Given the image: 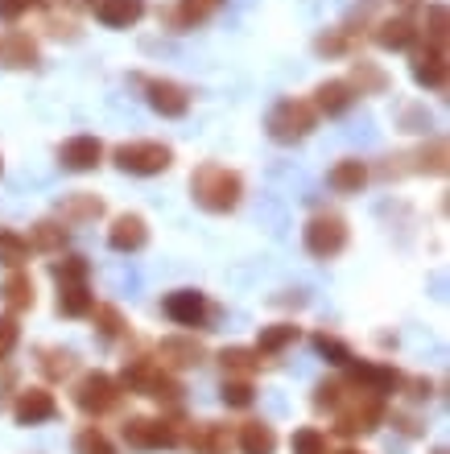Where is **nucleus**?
<instances>
[{
    "instance_id": "29",
    "label": "nucleus",
    "mask_w": 450,
    "mask_h": 454,
    "mask_svg": "<svg viewBox=\"0 0 450 454\" xmlns=\"http://www.w3.org/2000/svg\"><path fill=\"white\" fill-rule=\"evenodd\" d=\"M59 310L67 314V318H87V314L95 310V294L87 281H79V286H59Z\"/></svg>"
},
{
    "instance_id": "8",
    "label": "nucleus",
    "mask_w": 450,
    "mask_h": 454,
    "mask_svg": "<svg viewBox=\"0 0 450 454\" xmlns=\"http://www.w3.org/2000/svg\"><path fill=\"white\" fill-rule=\"evenodd\" d=\"M120 401V384L107 372H87L83 380L75 384V405L83 409L87 418H99L107 409H116Z\"/></svg>"
},
{
    "instance_id": "36",
    "label": "nucleus",
    "mask_w": 450,
    "mask_h": 454,
    "mask_svg": "<svg viewBox=\"0 0 450 454\" xmlns=\"http://www.w3.org/2000/svg\"><path fill=\"white\" fill-rule=\"evenodd\" d=\"M314 351H319L327 364H335V368H347V364L356 359V356H351V347H347L343 339L327 335V331H322V335H314Z\"/></svg>"
},
{
    "instance_id": "15",
    "label": "nucleus",
    "mask_w": 450,
    "mask_h": 454,
    "mask_svg": "<svg viewBox=\"0 0 450 454\" xmlns=\"http://www.w3.org/2000/svg\"><path fill=\"white\" fill-rule=\"evenodd\" d=\"M12 418H17V426L54 421L59 418V401H54V393H46V388H25V393L17 396V405H12Z\"/></svg>"
},
{
    "instance_id": "13",
    "label": "nucleus",
    "mask_w": 450,
    "mask_h": 454,
    "mask_svg": "<svg viewBox=\"0 0 450 454\" xmlns=\"http://www.w3.org/2000/svg\"><path fill=\"white\" fill-rule=\"evenodd\" d=\"M162 310H166L170 323H178V326L207 323V298H202L199 289H174V294L162 301Z\"/></svg>"
},
{
    "instance_id": "14",
    "label": "nucleus",
    "mask_w": 450,
    "mask_h": 454,
    "mask_svg": "<svg viewBox=\"0 0 450 454\" xmlns=\"http://www.w3.org/2000/svg\"><path fill=\"white\" fill-rule=\"evenodd\" d=\"M372 42L380 50H409L417 42V17L414 12H397V17H384L372 29Z\"/></svg>"
},
{
    "instance_id": "42",
    "label": "nucleus",
    "mask_w": 450,
    "mask_h": 454,
    "mask_svg": "<svg viewBox=\"0 0 450 454\" xmlns=\"http://www.w3.org/2000/svg\"><path fill=\"white\" fill-rule=\"evenodd\" d=\"M224 405L232 409H249L252 405V384L249 380H224Z\"/></svg>"
},
{
    "instance_id": "24",
    "label": "nucleus",
    "mask_w": 450,
    "mask_h": 454,
    "mask_svg": "<svg viewBox=\"0 0 450 454\" xmlns=\"http://www.w3.org/2000/svg\"><path fill=\"white\" fill-rule=\"evenodd\" d=\"M59 215H62V223H67V227L91 223V219L104 215V199H95V194H87V191H75L71 199H62Z\"/></svg>"
},
{
    "instance_id": "27",
    "label": "nucleus",
    "mask_w": 450,
    "mask_h": 454,
    "mask_svg": "<svg viewBox=\"0 0 450 454\" xmlns=\"http://www.w3.org/2000/svg\"><path fill=\"white\" fill-rule=\"evenodd\" d=\"M417 37L422 42H430V46H438V50H446V37H450V12H446V4H426V17H422V25H417Z\"/></svg>"
},
{
    "instance_id": "41",
    "label": "nucleus",
    "mask_w": 450,
    "mask_h": 454,
    "mask_svg": "<svg viewBox=\"0 0 450 454\" xmlns=\"http://www.w3.org/2000/svg\"><path fill=\"white\" fill-rule=\"evenodd\" d=\"M294 454H327V434L314 426H302L294 434Z\"/></svg>"
},
{
    "instance_id": "18",
    "label": "nucleus",
    "mask_w": 450,
    "mask_h": 454,
    "mask_svg": "<svg viewBox=\"0 0 450 454\" xmlns=\"http://www.w3.org/2000/svg\"><path fill=\"white\" fill-rule=\"evenodd\" d=\"M157 356H162V368H199L207 351L194 335H170L157 343Z\"/></svg>"
},
{
    "instance_id": "31",
    "label": "nucleus",
    "mask_w": 450,
    "mask_h": 454,
    "mask_svg": "<svg viewBox=\"0 0 450 454\" xmlns=\"http://www.w3.org/2000/svg\"><path fill=\"white\" fill-rule=\"evenodd\" d=\"M62 244H67V223H59V219H42L29 231V248L37 252H62Z\"/></svg>"
},
{
    "instance_id": "21",
    "label": "nucleus",
    "mask_w": 450,
    "mask_h": 454,
    "mask_svg": "<svg viewBox=\"0 0 450 454\" xmlns=\"http://www.w3.org/2000/svg\"><path fill=\"white\" fill-rule=\"evenodd\" d=\"M0 62L12 71H29V67H37V42L25 29H12L0 37Z\"/></svg>"
},
{
    "instance_id": "40",
    "label": "nucleus",
    "mask_w": 450,
    "mask_h": 454,
    "mask_svg": "<svg viewBox=\"0 0 450 454\" xmlns=\"http://www.w3.org/2000/svg\"><path fill=\"white\" fill-rule=\"evenodd\" d=\"M75 454H112V442H107L104 430L87 426V430H79V438H75Z\"/></svg>"
},
{
    "instance_id": "44",
    "label": "nucleus",
    "mask_w": 450,
    "mask_h": 454,
    "mask_svg": "<svg viewBox=\"0 0 450 454\" xmlns=\"http://www.w3.org/2000/svg\"><path fill=\"white\" fill-rule=\"evenodd\" d=\"M29 9H34V0H0V17L4 21H21Z\"/></svg>"
},
{
    "instance_id": "35",
    "label": "nucleus",
    "mask_w": 450,
    "mask_h": 454,
    "mask_svg": "<svg viewBox=\"0 0 450 454\" xmlns=\"http://www.w3.org/2000/svg\"><path fill=\"white\" fill-rule=\"evenodd\" d=\"M417 174H446V141H438V137H434V141L430 145H422V149H417Z\"/></svg>"
},
{
    "instance_id": "9",
    "label": "nucleus",
    "mask_w": 450,
    "mask_h": 454,
    "mask_svg": "<svg viewBox=\"0 0 450 454\" xmlns=\"http://www.w3.org/2000/svg\"><path fill=\"white\" fill-rule=\"evenodd\" d=\"M141 87H145V99H149V108H154L157 116L182 120V116L190 112V87L174 83V79H157V74H145Z\"/></svg>"
},
{
    "instance_id": "5",
    "label": "nucleus",
    "mask_w": 450,
    "mask_h": 454,
    "mask_svg": "<svg viewBox=\"0 0 450 454\" xmlns=\"http://www.w3.org/2000/svg\"><path fill=\"white\" fill-rule=\"evenodd\" d=\"M347 219L335 215V211H319V215H310L306 227H302V244L314 261H335L339 252L347 248Z\"/></svg>"
},
{
    "instance_id": "23",
    "label": "nucleus",
    "mask_w": 450,
    "mask_h": 454,
    "mask_svg": "<svg viewBox=\"0 0 450 454\" xmlns=\"http://www.w3.org/2000/svg\"><path fill=\"white\" fill-rule=\"evenodd\" d=\"M0 301L9 306L12 314H25V310H34V277L21 273V269H12L9 277H4V286H0Z\"/></svg>"
},
{
    "instance_id": "2",
    "label": "nucleus",
    "mask_w": 450,
    "mask_h": 454,
    "mask_svg": "<svg viewBox=\"0 0 450 454\" xmlns=\"http://www.w3.org/2000/svg\"><path fill=\"white\" fill-rule=\"evenodd\" d=\"M314 124H319V112H314V104L302 96H285L272 104L269 120H264V132H269L277 145H297L306 141L310 132H314Z\"/></svg>"
},
{
    "instance_id": "20",
    "label": "nucleus",
    "mask_w": 450,
    "mask_h": 454,
    "mask_svg": "<svg viewBox=\"0 0 450 454\" xmlns=\"http://www.w3.org/2000/svg\"><path fill=\"white\" fill-rule=\"evenodd\" d=\"M347 368H351V380H356V388H364V393L384 396V393H392V388L401 384V376H397L392 368H384V364H367V359H351Z\"/></svg>"
},
{
    "instance_id": "4",
    "label": "nucleus",
    "mask_w": 450,
    "mask_h": 454,
    "mask_svg": "<svg viewBox=\"0 0 450 454\" xmlns=\"http://www.w3.org/2000/svg\"><path fill=\"white\" fill-rule=\"evenodd\" d=\"M384 421V401L376 393H343V401L335 405V434L356 438V434H372Z\"/></svg>"
},
{
    "instance_id": "33",
    "label": "nucleus",
    "mask_w": 450,
    "mask_h": 454,
    "mask_svg": "<svg viewBox=\"0 0 450 454\" xmlns=\"http://www.w3.org/2000/svg\"><path fill=\"white\" fill-rule=\"evenodd\" d=\"M29 261V239L21 231H0V264L4 269H21Z\"/></svg>"
},
{
    "instance_id": "10",
    "label": "nucleus",
    "mask_w": 450,
    "mask_h": 454,
    "mask_svg": "<svg viewBox=\"0 0 450 454\" xmlns=\"http://www.w3.org/2000/svg\"><path fill=\"white\" fill-rule=\"evenodd\" d=\"M124 442L132 450H166V446L178 442V434L162 418H129L124 421Z\"/></svg>"
},
{
    "instance_id": "17",
    "label": "nucleus",
    "mask_w": 450,
    "mask_h": 454,
    "mask_svg": "<svg viewBox=\"0 0 450 454\" xmlns=\"http://www.w3.org/2000/svg\"><path fill=\"white\" fill-rule=\"evenodd\" d=\"M91 9L95 21L107 25V29H132L149 12V4L145 0H91Z\"/></svg>"
},
{
    "instance_id": "7",
    "label": "nucleus",
    "mask_w": 450,
    "mask_h": 454,
    "mask_svg": "<svg viewBox=\"0 0 450 454\" xmlns=\"http://www.w3.org/2000/svg\"><path fill=\"white\" fill-rule=\"evenodd\" d=\"M414 59H409V74H414L417 87H426V91H446V79H450V62H446V50L430 46L417 37L414 46Z\"/></svg>"
},
{
    "instance_id": "3",
    "label": "nucleus",
    "mask_w": 450,
    "mask_h": 454,
    "mask_svg": "<svg viewBox=\"0 0 450 454\" xmlns=\"http://www.w3.org/2000/svg\"><path fill=\"white\" fill-rule=\"evenodd\" d=\"M112 161H116L120 174H132V178H157L174 166V149L162 141H124L112 149Z\"/></svg>"
},
{
    "instance_id": "39",
    "label": "nucleus",
    "mask_w": 450,
    "mask_h": 454,
    "mask_svg": "<svg viewBox=\"0 0 450 454\" xmlns=\"http://www.w3.org/2000/svg\"><path fill=\"white\" fill-rule=\"evenodd\" d=\"M91 314H95V323H99V335H104V339H120L124 331H129V323L120 318L116 306H95Z\"/></svg>"
},
{
    "instance_id": "6",
    "label": "nucleus",
    "mask_w": 450,
    "mask_h": 454,
    "mask_svg": "<svg viewBox=\"0 0 450 454\" xmlns=\"http://www.w3.org/2000/svg\"><path fill=\"white\" fill-rule=\"evenodd\" d=\"M120 384L141 396H154V401H178V393H182L178 380L166 376V368H157L154 359H132V364H124Z\"/></svg>"
},
{
    "instance_id": "28",
    "label": "nucleus",
    "mask_w": 450,
    "mask_h": 454,
    "mask_svg": "<svg viewBox=\"0 0 450 454\" xmlns=\"http://www.w3.org/2000/svg\"><path fill=\"white\" fill-rule=\"evenodd\" d=\"M236 446H240V454H272L277 450V434H272V426H264V421H244Z\"/></svg>"
},
{
    "instance_id": "32",
    "label": "nucleus",
    "mask_w": 450,
    "mask_h": 454,
    "mask_svg": "<svg viewBox=\"0 0 450 454\" xmlns=\"http://www.w3.org/2000/svg\"><path fill=\"white\" fill-rule=\"evenodd\" d=\"M219 364H224L227 376L249 380L252 372L261 368V356H257V351H249V347H227V351H219Z\"/></svg>"
},
{
    "instance_id": "12",
    "label": "nucleus",
    "mask_w": 450,
    "mask_h": 454,
    "mask_svg": "<svg viewBox=\"0 0 450 454\" xmlns=\"http://www.w3.org/2000/svg\"><path fill=\"white\" fill-rule=\"evenodd\" d=\"M59 161H62V169H71V174H87V169H95L104 161V141L79 132V137L59 145Z\"/></svg>"
},
{
    "instance_id": "37",
    "label": "nucleus",
    "mask_w": 450,
    "mask_h": 454,
    "mask_svg": "<svg viewBox=\"0 0 450 454\" xmlns=\"http://www.w3.org/2000/svg\"><path fill=\"white\" fill-rule=\"evenodd\" d=\"M314 50H319L322 59H339V54H347L351 50V29H327V34L314 37Z\"/></svg>"
},
{
    "instance_id": "25",
    "label": "nucleus",
    "mask_w": 450,
    "mask_h": 454,
    "mask_svg": "<svg viewBox=\"0 0 450 454\" xmlns=\"http://www.w3.org/2000/svg\"><path fill=\"white\" fill-rule=\"evenodd\" d=\"M347 83H351L356 96H384V91H389V74L380 71L372 59H356L351 62V79H347Z\"/></svg>"
},
{
    "instance_id": "45",
    "label": "nucleus",
    "mask_w": 450,
    "mask_h": 454,
    "mask_svg": "<svg viewBox=\"0 0 450 454\" xmlns=\"http://www.w3.org/2000/svg\"><path fill=\"white\" fill-rule=\"evenodd\" d=\"M392 4H397V12H414L422 0H392Z\"/></svg>"
},
{
    "instance_id": "46",
    "label": "nucleus",
    "mask_w": 450,
    "mask_h": 454,
    "mask_svg": "<svg viewBox=\"0 0 450 454\" xmlns=\"http://www.w3.org/2000/svg\"><path fill=\"white\" fill-rule=\"evenodd\" d=\"M343 454H359V450H343Z\"/></svg>"
},
{
    "instance_id": "19",
    "label": "nucleus",
    "mask_w": 450,
    "mask_h": 454,
    "mask_svg": "<svg viewBox=\"0 0 450 454\" xmlns=\"http://www.w3.org/2000/svg\"><path fill=\"white\" fill-rule=\"evenodd\" d=\"M149 244V227H145L141 215H116L112 227H107V248L112 252H141Z\"/></svg>"
},
{
    "instance_id": "38",
    "label": "nucleus",
    "mask_w": 450,
    "mask_h": 454,
    "mask_svg": "<svg viewBox=\"0 0 450 454\" xmlns=\"http://www.w3.org/2000/svg\"><path fill=\"white\" fill-rule=\"evenodd\" d=\"M87 273H91L87 256H67V261L54 264V281L59 286H79V281H87Z\"/></svg>"
},
{
    "instance_id": "30",
    "label": "nucleus",
    "mask_w": 450,
    "mask_h": 454,
    "mask_svg": "<svg viewBox=\"0 0 450 454\" xmlns=\"http://www.w3.org/2000/svg\"><path fill=\"white\" fill-rule=\"evenodd\" d=\"M289 343H297V326L294 323H272L261 326V339H257V356H277Z\"/></svg>"
},
{
    "instance_id": "22",
    "label": "nucleus",
    "mask_w": 450,
    "mask_h": 454,
    "mask_svg": "<svg viewBox=\"0 0 450 454\" xmlns=\"http://www.w3.org/2000/svg\"><path fill=\"white\" fill-rule=\"evenodd\" d=\"M327 182H331V191H339V194H359L367 186V161H359V157H343V161H335L331 166Z\"/></svg>"
},
{
    "instance_id": "43",
    "label": "nucleus",
    "mask_w": 450,
    "mask_h": 454,
    "mask_svg": "<svg viewBox=\"0 0 450 454\" xmlns=\"http://www.w3.org/2000/svg\"><path fill=\"white\" fill-rule=\"evenodd\" d=\"M17 339H21V326H17V318H0V356H9L12 347H17Z\"/></svg>"
},
{
    "instance_id": "47",
    "label": "nucleus",
    "mask_w": 450,
    "mask_h": 454,
    "mask_svg": "<svg viewBox=\"0 0 450 454\" xmlns=\"http://www.w3.org/2000/svg\"><path fill=\"white\" fill-rule=\"evenodd\" d=\"M438 454H442V450H438Z\"/></svg>"
},
{
    "instance_id": "26",
    "label": "nucleus",
    "mask_w": 450,
    "mask_h": 454,
    "mask_svg": "<svg viewBox=\"0 0 450 454\" xmlns=\"http://www.w3.org/2000/svg\"><path fill=\"white\" fill-rule=\"evenodd\" d=\"M186 446L199 454H227L232 450V434H227V426H219V421H202L199 430H190Z\"/></svg>"
},
{
    "instance_id": "16",
    "label": "nucleus",
    "mask_w": 450,
    "mask_h": 454,
    "mask_svg": "<svg viewBox=\"0 0 450 454\" xmlns=\"http://www.w3.org/2000/svg\"><path fill=\"white\" fill-rule=\"evenodd\" d=\"M356 91H351V83L347 79H327V83H319L314 87V112L319 116H327V120H335V116H347L351 112V104H356Z\"/></svg>"
},
{
    "instance_id": "1",
    "label": "nucleus",
    "mask_w": 450,
    "mask_h": 454,
    "mask_svg": "<svg viewBox=\"0 0 450 454\" xmlns=\"http://www.w3.org/2000/svg\"><path fill=\"white\" fill-rule=\"evenodd\" d=\"M190 194H194V203H199L202 211L227 215V211H236L240 199H244V178H240L236 169L219 166V161H202V166L190 174Z\"/></svg>"
},
{
    "instance_id": "11",
    "label": "nucleus",
    "mask_w": 450,
    "mask_h": 454,
    "mask_svg": "<svg viewBox=\"0 0 450 454\" xmlns=\"http://www.w3.org/2000/svg\"><path fill=\"white\" fill-rule=\"evenodd\" d=\"M224 4L227 0H174L170 9H162V21H166L174 34H186V29H194V25L211 21Z\"/></svg>"
},
{
    "instance_id": "34",
    "label": "nucleus",
    "mask_w": 450,
    "mask_h": 454,
    "mask_svg": "<svg viewBox=\"0 0 450 454\" xmlns=\"http://www.w3.org/2000/svg\"><path fill=\"white\" fill-rule=\"evenodd\" d=\"M37 368L46 372L50 380H62V376H71L75 372V351H67V347H46Z\"/></svg>"
}]
</instances>
